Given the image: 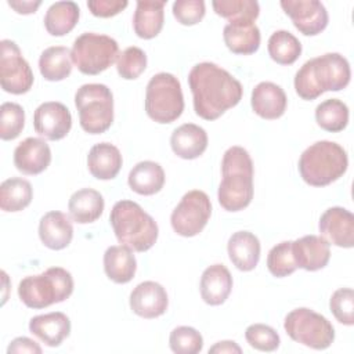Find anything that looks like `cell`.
<instances>
[{
	"mask_svg": "<svg viewBox=\"0 0 354 354\" xmlns=\"http://www.w3.org/2000/svg\"><path fill=\"white\" fill-rule=\"evenodd\" d=\"M250 104L257 116L274 120L285 113L288 98L281 86L272 82H260L252 91Z\"/></svg>",
	"mask_w": 354,
	"mask_h": 354,
	"instance_id": "d6986e66",
	"label": "cell"
},
{
	"mask_svg": "<svg viewBox=\"0 0 354 354\" xmlns=\"http://www.w3.org/2000/svg\"><path fill=\"white\" fill-rule=\"evenodd\" d=\"M279 4L304 36H315L328 26V11L318 0H282Z\"/></svg>",
	"mask_w": 354,
	"mask_h": 354,
	"instance_id": "4fadbf2b",
	"label": "cell"
},
{
	"mask_svg": "<svg viewBox=\"0 0 354 354\" xmlns=\"http://www.w3.org/2000/svg\"><path fill=\"white\" fill-rule=\"evenodd\" d=\"M39 71L48 82H59L66 79L72 72L71 50L64 46H53L46 48L39 58Z\"/></svg>",
	"mask_w": 354,
	"mask_h": 354,
	"instance_id": "1f68e13d",
	"label": "cell"
},
{
	"mask_svg": "<svg viewBox=\"0 0 354 354\" xmlns=\"http://www.w3.org/2000/svg\"><path fill=\"white\" fill-rule=\"evenodd\" d=\"M73 292V278L62 267H50L39 275L25 277L18 285L21 301L35 310L66 300Z\"/></svg>",
	"mask_w": 354,
	"mask_h": 354,
	"instance_id": "8992f818",
	"label": "cell"
},
{
	"mask_svg": "<svg viewBox=\"0 0 354 354\" xmlns=\"http://www.w3.org/2000/svg\"><path fill=\"white\" fill-rule=\"evenodd\" d=\"M283 329L292 340L314 350H325L335 340V328L328 318L307 307L288 313Z\"/></svg>",
	"mask_w": 354,
	"mask_h": 354,
	"instance_id": "30bf717a",
	"label": "cell"
},
{
	"mask_svg": "<svg viewBox=\"0 0 354 354\" xmlns=\"http://www.w3.org/2000/svg\"><path fill=\"white\" fill-rule=\"evenodd\" d=\"M318 230L321 236L335 246L346 249L354 246V216L344 207L326 209L319 218Z\"/></svg>",
	"mask_w": 354,
	"mask_h": 354,
	"instance_id": "9a60e30c",
	"label": "cell"
},
{
	"mask_svg": "<svg viewBox=\"0 0 354 354\" xmlns=\"http://www.w3.org/2000/svg\"><path fill=\"white\" fill-rule=\"evenodd\" d=\"M39 238L51 250L65 249L73 238V227L69 217L58 210L47 212L39 223Z\"/></svg>",
	"mask_w": 354,
	"mask_h": 354,
	"instance_id": "ffe728a7",
	"label": "cell"
},
{
	"mask_svg": "<svg viewBox=\"0 0 354 354\" xmlns=\"http://www.w3.org/2000/svg\"><path fill=\"white\" fill-rule=\"evenodd\" d=\"M224 43L230 51L239 55H250L260 47V29L254 22L227 24L223 30Z\"/></svg>",
	"mask_w": 354,
	"mask_h": 354,
	"instance_id": "f546056e",
	"label": "cell"
},
{
	"mask_svg": "<svg viewBox=\"0 0 354 354\" xmlns=\"http://www.w3.org/2000/svg\"><path fill=\"white\" fill-rule=\"evenodd\" d=\"M223 180L217 199L227 212H239L253 199V162L249 152L239 147H230L221 160Z\"/></svg>",
	"mask_w": 354,
	"mask_h": 354,
	"instance_id": "3957f363",
	"label": "cell"
},
{
	"mask_svg": "<svg viewBox=\"0 0 354 354\" xmlns=\"http://www.w3.org/2000/svg\"><path fill=\"white\" fill-rule=\"evenodd\" d=\"M25 126V111L19 104L4 102L0 106V138L10 141L17 138Z\"/></svg>",
	"mask_w": 354,
	"mask_h": 354,
	"instance_id": "74e56055",
	"label": "cell"
},
{
	"mask_svg": "<svg viewBox=\"0 0 354 354\" xmlns=\"http://www.w3.org/2000/svg\"><path fill=\"white\" fill-rule=\"evenodd\" d=\"M212 7L228 24L254 22L260 14V6L254 0H214Z\"/></svg>",
	"mask_w": 354,
	"mask_h": 354,
	"instance_id": "d590c367",
	"label": "cell"
},
{
	"mask_svg": "<svg viewBox=\"0 0 354 354\" xmlns=\"http://www.w3.org/2000/svg\"><path fill=\"white\" fill-rule=\"evenodd\" d=\"M80 8L75 1H55L44 15V28L51 36H64L77 24Z\"/></svg>",
	"mask_w": 354,
	"mask_h": 354,
	"instance_id": "4dcf8cb0",
	"label": "cell"
},
{
	"mask_svg": "<svg viewBox=\"0 0 354 354\" xmlns=\"http://www.w3.org/2000/svg\"><path fill=\"white\" fill-rule=\"evenodd\" d=\"M348 167L346 149L337 142L322 140L311 144L299 159V173L311 187H325L339 180Z\"/></svg>",
	"mask_w": 354,
	"mask_h": 354,
	"instance_id": "5b68a950",
	"label": "cell"
},
{
	"mask_svg": "<svg viewBox=\"0 0 354 354\" xmlns=\"http://www.w3.org/2000/svg\"><path fill=\"white\" fill-rule=\"evenodd\" d=\"M206 7L203 0H176L173 3V15L181 25L192 26L205 17Z\"/></svg>",
	"mask_w": 354,
	"mask_h": 354,
	"instance_id": "7bdbcfd3",
	"label": "cell"
},
{
	"mask_svg": "<svg viewBox=\"0 0 354 354\" xmlns=\"http://www.w3.org/2000/svg\"><path fill=\"white\" fill-rule=\"evenodd\" d=\"M122 153L111 142H98L87 155V167L97 180H112L122 169Z\"/></svg>",
	"mask_w": 354,
	"mask_h": 354,
	"instance_id": "d4e9b609",
	"label": "cell"
},
{
	"mask_svg": "<svg viewBox=\"0 0 354 354\" xmlns=\"http://www.w3.org/2000/svg\"><path fill=\"white\" fill-rule=\"evenodd\" d=\"M102 195L93 188H82L72 194L68 202L71 218L77 224H88L98 220L104 212Z\"/></svg>",
	"mask_w": 354,
	"mask_h": 354,
	"instance_id": "4316f807",
	"label": "cell"
},
{
	"mask_svg": "<svg viewBox=\"0 0 354 354\" xmlns=\"http://www.w3.org/2000/svg\"><path fill=\"white\" fill-rule=\"evenodd\" d=\"M50 163L51 149L48 144L39 137H28L14 149V165L22 174H40Z\"/></svg>",
	"mask_w": 354,
	"mask_h": 354,
	"instance_id": "e0dca14e",
	"label": "cell"
},
{
	"mask_svg": "<svg viewBox=\"0 0 354 354\" xmlns=\"http://www.w3.org/2000/svg\"><path fill=\"white\" fill-rule=\"evenodd\" d=\"M232 289V277L224 264L209 266L201 277L199 290L202 300L209 306L223 304Z\"/></svg>",
	"mask_w": 354,
	"mask_h": 354,
	"instance_id": "603a6c76",
	"label": "cell"
},
{
	"mask_svg": "<svg viewBox=\"0 0 354 354\" xmlns=\"http://www.w3.org/2000/svg\"><path fill=\"white\" fill-rule=\"evenodd\" d=\"M267 268L277 278L288 277L296 271L297 264L293 257L292 241H283L271 248L267 256Z\"/></svg>",
	"mask_w": 354,
	"mask_h": 354,
	"instance_id": "8d00e7d4",
	"label": "cell"
},
{
	"mask_svg": "<svg viewBox=\"0 0 354 354\" xmlns=\"http://www.w3.org/2000/svg\"><path fill=\"white\" fill-rule=\"evenodd\" d=\"M348 106L337 98L325 100L315 108L317 124L329 133L344 130L348 124Z\"/></svg>",
	"mask_w": 354,
	"mask_h": 354,
	"instance_id": "836d02e7",
	"label": "cell"
},
{
	"mask_svg": "<svg viewBox=\"0 0 354 354\" xmlns=\"http://www.w3.org/2000/svg\"><path fill=\"white\" fill-rule=\"evenodd\" d=\"M292 250L297 268L306 271H318L330 259V243L318 235H304L293 241Z\"/></svg>",
	"mask_w": 354,
	"mask_h": 354,
	"instance_id": "ac0fdd59",
	"label": "cell"
},
{
	"mask_svg": "<svg viewBox=\"0 0 354 354\" xmlns=\"http://www.w3.org/2000/svg\"><path fill=\"white\" fill-rule=\"evenodd\" d=\"M41 1L40 0H36V1H29V0H8V6L11 8L15 10V12L18 14H24V15H28V14H33L36 12V10L40 7Z\"/></svg>",
	"mask_w": 354,
	"mask_h": 354,
	"instance_id": "bcb514c9",
	"label": "cell"
},
{
	"mask_svg": "<svg viewBox=\"0 0 354 354\" xmlns=\"http://www.w3.org/2000/svg\"><path fill=\"white\" fill-rule=\"evenodd\" d=\"M129 303L136 315L152 319L166 313L169 297L166 289L160 283L155 281H144L131 290Z\"/></svg>",
	"mask_w": 354,
	"mask_h": 354,
	"instance_id": "2e32d148",
	"label": "cell"
},
{
	"mask_svg": "<svg viewBox=\"0 0 354 354\" xmlns=\"http://www.w3.org/2000/svg\"><path fill=\"white\" fill-rule=\"evenodd\" d=\"M0 84L6 93L25 94L33 84V72L22 57L18 44L4 39L0 41Z\"/></svg>",
	"mask_w": 354,
	"mask_h": 354,
	"instance_id": "7c38bea8",
	"label": "cell"
},
{
	"mask_svg": "<svg viewBox=\"0 0 354 354\" xmlns=\"http://www.w3.org/2000/svg\"><path fill=\"white\" fill-rule=\"evenodd\" d=\"M329 308L333 317L343 325H354V290L340 288L335 290L329 300Z\"/></svg>",
	"mask_w": 354,
	"mask_h": 354,
	"instance_id": "b9f144b4",
	"label": "cell"
},
{
	"mask_svg": "<svg viewBox=\"0 0 354 354\" xmlns=\"http://www.w3.org/2000/svg\"><path fill=\"white\" fill-rule=\"evenodd\" d=\"M109 221L119 243L133 252L149 250L159 235L156 221L138 203L129 199L113 205Z\"/></svg>",
	"mask_w": 354,
	"mask_h": 354,
	"instance_id": "277c9868",
	"label": "cell"
},
{
	"mask_svg": "<svg viewBox=\"0 0 354 354\" xmlns=\"http://www.w3.org/2000/svg\"><path fill=\"white\" fill-rule=\"evenodd\" d=\"M184 111V95L180 80L167 72L153 75L145 90V112L156 123H171Z\"/></svg>",
	"mask_w": 354,
	"mask_h": 354,
	"instance_id": "ba28073f",
	"label": "cell"
},
{
	"mask_svg": "<svg viewBox=\"0 0 354 354\" xmlns=\"http://www.w3.org/2000/svg\"><path fill=\"white\" fill-rule=\"evenodd\" d=\"M165 171L162 166L152 160L138 162L129 173L127 183L131 191L149 196L158 194L165 185Z\"/></svg>",
	"mask_w": 354,
	"mask_h": 354,
	"instance_id": "f1b7e54d",
	"label": "cell"
},
{
	"mask_svg": "<svg viewBox=\"0 0 354 354\" xmlns=\"http://www.w3.org/2000/svg\"><path fill=\"white\" fill-rule=\"evenodd\" d=\"M207 133L195 123H184L174 129L170 137L171 151L181 159H196L207 148Z\"/></svg>",
	"mask_w": 354,
	"mask_h": 354,
	"instance_id": "7402d4cb",
	"label": "cell"
},
{
	"mask_svg": "<svg viewBox=\"0 0 354 354\" xmlns=\"http://www.w3.org/2000/svg\"><path fill=\"white\" fill-rule=\"evenodd\" d=\"M29 330L48 347H58L71 333V321L61 311L40 314L29 321Z\"/></svg>",
	"mask_w": 354,
	"mask_h": 354,
	"instance_id": "44dd1931",
	"label": "cell"
},
{
	"mask_svg": "<svg viewBox=\"0 0 354 354\" xmlns=\"http://www.w3.org/2000/svg\"><path fill=\"white\" fill-rule=\"evenodd\" d=\"M137 260L133 250L124 245L109 246L104 253V271L115 283H127L134 278Z\"/></svg>",
	"mask_w": 354,
	"mask_h": 354,
	"instance_id": "83f0119b",
	"label": "cell"
},
{
	"mask_svg": "<svg viewBox=\"0 0 354 354\" xmlns=\"http://www.w3.org/2000/svg\"><path fill=\"white\" fill-rule=\"evenodd\" d=\"M75 105L80 127L88 134L105 133L113 123V95L108 86L87 83L77 88Z\"/></svg>",
	"mask_w": 354,
	"mask_h": 354,
	"instance_id": "52a82bcc",
	"label": "cell"
},
{
	"mask_svg": "<svg viewBox=\"0 0 354 354\" xmlns=\"http://www.w3.org/2000/svg\"><path fill=\"white\" fill-rule=\"evenodd\" d=\"M212 214V203L206 192L192 189L184 194L180 203L170 216L174 232L180 236L191 238L202 232Z\"/></svg>",
	"mask_w": 354,
	"mask_h": 354,
	"instance_id": "8fae6325",
	"label": "cell"
},
{
	"mask_svg": "<svg viewBox=\"0 0 354 354\" xmlns=\"http://www.w3.org/2000/svg\"><path fill=\"white\" fill-rule=\"evenodd\" d=\"M147 68V54L136 46L124 48L116 59V71L122 79L134 80Z\"/></svg>",
	"mask_w": 354,
	"mask_h": 354,
	"instance_id": "ab89813d",
	"label": "cell"
},
{
	"mask_svg": "<svg viewBox=\"0 0 354 354\" xmlns=\"http://www.w3.org/2000/svg\"><path fill=\"white\" fill-rule=\"evenodd\" d=\"M33 127L39 136L50 141H58L69 133L72 127V115L62 102H43L33 113Z\"/></svg>",
	"mask_w": 354,
	"mask_h": 354,
	"instance_id": "5bb4252c",
	"label": "cell"
},
{
	"mask_svg": "<svg viewBox=\"0 0 354 354\" xmlns=\"http://www.w3.org/2000/svg\"><path fill=\"white\" fill-rule=\"evenodd\" d=\"M348 61L339 53L306 61L295 75V90L301 100L313 101L325 91H340L350 83Z\"/></svg>",
	"mask_w": 354,
	"mask_h": 354,
	"instance_id": "7a4b0ae2",
	"label": "cell"
},
{
	"mask_svg": "<svg viewBox=\"0 0 354 354\" xmlns=\"http://www.w3.org/2000/svg\"><path fill=\"white\" fill-rule=\"evenodd\" d=\"M166 1L158 0H138L133 15V28L138 37L149 40L156 37L165 22Z\"/></svg>",
	"mask_w": 354,
	"mask_h": 354,
	"instance_id": "484cf974",
	"label": "cell"
},
{
	"mask_svg": "<svg viewBox=\"0 0 354 354\" xmlns=\"http://www.w3.org/2000/svg\"><path fill=\"white\" fill-rule=\"evenodd\" d=\"M194 111L205 120H216L239 104L243 88L238 79L213 62H199L188 73Z\"/></svg>",
	"mask_w": 354,
	"mask_h": 354,
	"instance_id": "6da1fadb",
	"label": "cell"
},
{
	"mask_svg": "<svg viewBox=\"0 0 354 354\" xmlns=\"http://www.w3.org/2000/svg\"><path fill=\"white\" fill-rule=\"evenodd\" d=\"M19 353L40 354L41 347L35 340H32L26 336H19L10 342V344L7 347V354H19Z\"/></svg>",
	"mask_w": 354,
	"mask_h": 354,
	"instance_id": "f6af8a7d",
	"label": "cell"
},
{
	"mask_svg": "<svg viewBox=\"0 0 354 354\" xmlns=\"http://www.w3.org/2000/svg\"><path fill=\"white\" fill-rule=\"evenodd\" d=\"M209 353H217V354H224V353H242V348L234 342V340H223L217 342L214 346L209 348Z\"/></svg>",
	"mask_w": 354,
	"mask_h": 354,
	"instance_id": "7dc6e473",
	"label": "cell"
},
{
	"mask_svg": "<svg viewBox=\"0 0 354 354\" xmlns=\"http://www.w3.org/2000/svg\"><path fill=\"white\" fill-rule=\"evenodd\" d=\"M169 346L176 354H198L203 348V337L192 326H177L170 332Z\"/></svg>",
	"mask_w": 354,
	"mask_h": 354,
	"instance_id": "f35d334b",
	"label": "cell"
},
{
	"mask_svg": "<svg viewBox=\"0 0 354 354\" xmlns=\"http://www.w3.org/2000/svg\"><path fill=\"white\" fill-rule=\"evenodd\" d=\"M33 198L32 184L22 177H11L0 185V207L4 212H19L30 205Z\"/></svg>",
	"mask_w": 354,
	"mask_h": 354,
	"instance_id": "d6a6232c",
	"label": "cell"
},
{
	"mask_svg": "<svg viewBox=\"0 0 354 354\" xmlns=\"http://www.w3.org/2000/svg\"><path fill=\"white\" fill-rule=\"evenodd\" d=\"M71 57L83 75H98L118 59L119 44L108 35L84 32L75 39Z\"/></svg>",
	"mask_w": 354,
	"mask_h": 354,
	"instance_id": "9c48e42d",
	"label": "cell"
},
{
	"mask_svg": "<svg viewBox=\"0 0 354 354\" xmlns=\"http://www.w3.org/2000/svg\"><path fill=\"white\" fill-rule=\"evenodd\" d=\"M267 50L272 61L279 65H292L301 54V43L288 30L274 32L267 43Z\"/></svg>",
	"mask_w": 354,
	"mask_h": 354,
	"instance_id": "e575fe53",
	"label": "cell"
},
{
	"mask_svg": "<svg viewBox=\"0 0 354 354\" xmlns=\"http://www.w3.org/2000/svg\"><path fill=\"white\" fill-rule=\"evenodd\" d=\"M260 241L249 231L234 232L227 243V252L231 263L241 271H252L260 260Z\"/></svg>",
	"mask_w": 354,
	"mask_h": 354,
	"instance_id": "cb8c5ba5",
	"label": "cell"
},
{
	"mask_svg": "<svg viewBox=\"0 0 354 354\" xmlns=\"http://www.w3.org/2000/svg\"><path fill=\"white\" fill-rule=\"evenodd\" d=\"M126 0H90L87 1V7L94 17L100 18H111L118 15L127 7Z\"/></svg>",
	"mask_w": 354,
	"mask_h": 354,
	"instance_id": "ee69618b",
	"label": "cell"
},
{
	"mask_svg": "<svg viewBox=\"0 0 354 354\" xmlns=\"http://www.w3.org/2000/svg\"><path fill=\"white\" fill-rule=\"evenodd\" d=\"M245 339L250 347L259 351H275L279 347L281 339L277 330L266 324L249 325L245 330Z\"/></svg>",
	"mask_w": 354,
	"mask_h": 354,
	"instance_id": "60d3db41",
	"label": "cell"
}]
</instances>
